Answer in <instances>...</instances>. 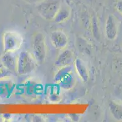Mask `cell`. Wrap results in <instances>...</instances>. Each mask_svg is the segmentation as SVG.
<instances>
[{
  "label": "cell",
  "instance_id": "obj_1",
  "mask_svg": "<svg viewBox=\"0 0 122 122\" xmlns=\"http://www.w3.org/2000/svg\"><path fill=\"white\" fill-rule=\"evenodd\" d=\"M62 3L63 0H42L38 3L36 10L43 19L54 21Z\"/></svg>",
  "mask_w": 122,
  "mask_h": 122
},
{
  "label": "cell",
  "instance_id": "obj_2",
  "mask_svg": "<svg viewBox=\"0 0 122 122\" xmlns=\"http://www.w3.org/2000/svg\"><path fill=\"white\" fill-rule=\"evenodd\" d=\"M54 81L57 84L65 90H70L74 87L76 79L72 66L59 69V70L54 76Z\"/></svg>",
  "mask_w": 122,
  "mask_h": 122
},
{
  "label": "cell",
  "instance_id": "obj_3",
  "mask_svg": "<svg viewBox=\"0 0 122 122\" xmlns=\"http://www.w3.org/2000/svg\"><path fill=\"white\" fill-rule=\"evenodd\" d=\"M32 55L38 64H43L46 58V49L45 35L42 32L35 34L32 39Z\"/></svg>",
  "mask_w": 122,
  "mask_h": 122
},
{
  "label": "cell",
  "instance_id": "obj_4",
  "mask_svg": "<svg viewBox=\"0 0 122 122\" xmlns=\"http://www.w3.org/2000/svg\"><path fill=\"white\" fill-rule=\"evenodd\" d=\"M36 63L32 54L27 51H22L18 56L16 71L20 75L30 73L36 68Z\"/></svg>",
  "mask_w": 122,
  "mask_h": 122
},
{
  "label": "cell",
  "instance_id": "obj_5",
  "mask_svg": "<svg viewBox=\"0 0 122 122\" xmlns=\"http://www.w3.org/2000/svg\"><path fill=\"white\" fill-rule=\"evenodd\" d=\"M23 39L21 35L15 31H7L3 35V48L5 52H14L21 46Z\"/></svg>",
  "mask_w": 122,
  "mask_h": 122
},
{
  "label": "cell",
  "instance_id": "obj_6",
  "mask_svg": "<svg viewBox=\"0 0 122 122\" xmlns=\"http://www.w3.org/2000/svg\"><path fill=\"white\" fill-rule=\"evenodd\" d=\"M118 31V20L114 15L110 14L107 17L105 23V35L106 38L109 40H114L117 38Z\"/></svg>",
  "mask_w": 122,
  "mask_h": 122
},
{
  "label": "cell",
  "instance_id": "obj_7",
  "mask_svg": "<svg viewBox=\"0 0 122 122\" xmlns=\"http://www.w3.org/2000/svg\"><path fill=\"white\" fill-rule=\"evenodd\" d=\"M75 55L72 50L65 48L58 56L55 62V66L58 68L72 66L75 62Z\"/></svg>",
  "mask_w": 122,
  "mask_h": 122
},
{
  "label": "cell",
  "instance_id": "obj_8",
  "mask_svg": "<svg viewBox=\"0 0 122 122\" xmlns=\"http://www.w3.org/2000/svg\"><path fill=\"white\" fill-rule=\"evenodd\" d=\"M50 39L53 46L58 50H64L68 45V37L62 31L57 30L51 32L50 34Z\"/></svg>",
  "mask_w": 122,
  "mask_h": 122
},
{
  "label": "cell",
  "instance_id": "obj_9",
  "mask_svg": "<svg viewBox=\"0 0 122 122\" xmlns=\"http://www.w3.org/2000/svg\"><path fill=\"white\" fill-rule=\"evenodd\" d=\"M74 68L76 73L81 79L84 82H86L88 81L89 73L87 66L83 60L77 58L74 62Z\"/></svg>",
  "mask_w": 122,
  "mask_h": 122
},
{
  "label": "cell",
  "instance_id": "obj_10",
  "mask_svg": "<svg viewBox=\"0 0 122 122\" xmlns=\"http://www.w3.org/2000/svg\"><path fill=\"white\" fill-rule=\"evenodd\" d=\"M14 52H5L1 58V63L10 71H16L17 69V60L16 58L13 54Z\"/></svg>",
  "mask_w": 122,
  "mask_h": 122
},
{
  "label": "cell",
  "instance_id": "obj_11",
  "mask_svg": "<svg viewBox=\"0 0 122 122\" xmlns=\"http://www.w3.org/2000/svg\"><path fill=\"white\" fill-rule=\"evenodd\" d=\"M71 12L70 7L66 3L63 2L54 21L57 23H64L69 18Z\"/></svg>",
  "mask_w": 122,
  "mask_h": 122
},
{
  "label": "cell",
  "instance_id": "obj_12",
  "mask_svg": "<svg viewBox=\"0 0 122 122\" xmlns=\"http://www.w3.org/2000/svg\"><path fill=\"white\" fill-rule=\"evenodd\" d=\"M109 109L112 117L118 121H122V104L114 100L109 101Z\"/></svg>",
  "mask_w": 122,
  "mask_h": 122
},
{
  "label": "cell",
  "instance_id": "obj_13",
  "mask_svg": "<svg viewBox=\"0 0 122 122\" xmlns=\"http://www.w3.org/2000/svg\"><path fill=\"white\" fill-rule=\"evenodd\" d=\"M9 73H10V70H9L3 64H0V78L6 76Z\"/></svg>",
  "mask_w": 122,
  "mask_h": 122
},
{
  "label": "cell",
  "instance_id": "obj_14",
  "mask_svg": "<svg viewBox=\"0 0 122 122\" xmlns=\"http://www.w3.org/2000/svg\"><path fill=\"white\" fill-rule=\"evenodd\" d=\"M115 8L118 12L122 14V0H117L115 2Z\"/></svg>",
  "mask_w": 122,
  "mask_h": 122
},
{
  "label": "cell",
  "instance_id": "obj_15",
  "mask_svg": "<svg viewBox=\"0 0 122 122\" xmlns=\"http://www.w3.org/2000/svg\"><path fill=\"white\" fill-rule=\"evenodd\" d=\"M116 92H117L118 96L120 97V98L122 101V84L120 85V86H118Z\"/></svg>",
  "mask_w": 122,
  "mask_h": 122
},
{
  "label": "cell",
  "instance_id": "obj_16",
  "mask_svg": "<svg viewBox=\"0 0 122 122\" xmlns=\"http://www.w3.org/2000/svg\"><path fill=\"white\" fill-rule=\"evenodd\" d=\"M23 1L29 4H38L42 0H23Z\"/></svg>",
  "mask_w": 122,
  "mask_h": 122
}]
</instances>
